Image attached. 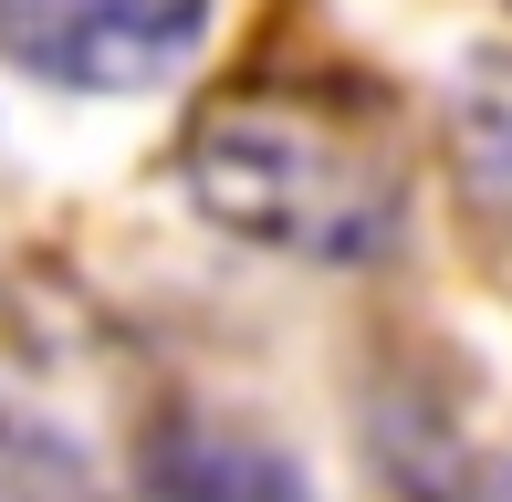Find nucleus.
Here are the masks:
<instances>
[{"label":"nucleus","instance_id":"f257e3e1","mask_svg":"<svg viewBox=\"0 0 512 502\" xmlns=\"http://www.w3.org/2000/svg\"><path fill=\"white\" fill-rule=\"evenodd\" d=\"M189 199L293 262H377L398 241L408 178L366 116L293 84H241L189 126Z\"/></svg>","mask_w":512,"mask_h":502},{"label":"nucleus","instance_id":"f03ea898","mask_svg":"<svg viewBox=\"0 0 512 502\" xmlns=\"http://www.w3.org/2000/svg\"><path fill=\"white\" fill-rule=\"evenodd\" d=\"M209 0H0V53L74 95H147L199 53Z\"/></svg>","mask_w":512,"mask_h":502},{"label":"nucleus","instance_id":"7ed1b4c3","mask_svg":"<svg viewBox=\"0 0 512 502\" xmlns=\"http://www.w3.org/2000/svg\"><path fill=\"white\" fill-rule=\"evenodd\" d=\"M147 502H304V471L241 419H168L147 440Z\"/></svg>","mask_w":512,"mask_h":502}]
</instances>
